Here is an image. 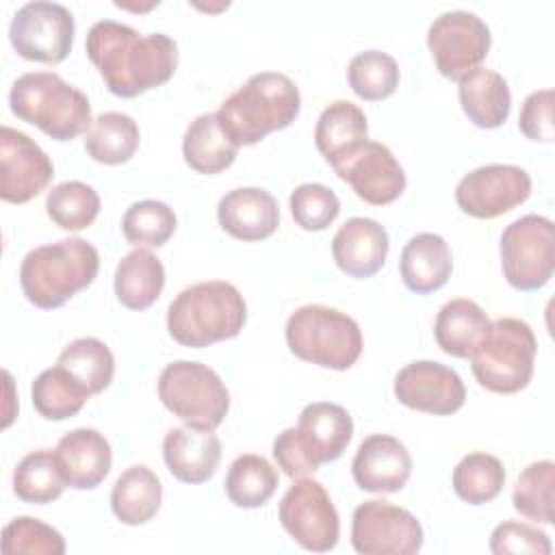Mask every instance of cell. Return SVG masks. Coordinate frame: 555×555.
<instances>
[{"label":"cell","instance_id":"6da1fadb","mask_svg":"<svg viewBox=\"0 0 555 555\" xmlns=\"http://www.w3.org/2000/svg\"><path fill=\"white\" fill-rule=\"evenodd\" d=\"M85 50L117 98H137L165 85L178 65V46L169 35H141L115 20L95 22L87 33Z\"/></svg>","mask_w":555,"mask_h":555},{"label":"cell","instance_id":"7a4b0ae2","mask_svg":"<svg viewBox=\"0 0 555 555\" xmlns=\"http://www.w3.org/2000/svg\"><path fill=\"white\" fill-rule=\"evenodd\" d=\"M299 108V89L286 74L260 72L221 102L217 119L234 145L243 147L288 128Z\"/></svg>","mask_w":555,"mask_h":555},{"label":"cell","instance_id":"3957f363","mask_svg":"<svg viewBox=\"0 0 555 555\" xmlns=\"http://www.w3.org/2000/svg\"><path fill=\"white\" fill-rule=\"evenodd\" d=\"M98 271V249L85 238L69 236L30 249L20 267V286L33 306L54 310L87 288Z\"/></svg>","mask_w":555,"mask_h":555},{"label":"cell","instance_id":"277c9868","mask_svg":"<svg viewBox=\"0 0 555 555\" xmlns=\"http://www.w3.org/2000/svg\"><path fill=\"white\" fill-rule=\"evenodd\" d=\"M245 319L247 304L241 291L223 280L186 286L167 308L169 336L195 349L238 336Z\"/></svg>","mask_w":555,"mask_h":555},{"label":"cell","instance_id":"5b68a950","mask_svg":"<svg viewBox=\"0 0 555 555\" xmlns=\"http://www.w3.org/2000/svg\"><path fill=\"white\" fill-rule=\"evenodd\" d=\"M351 436L353 421L343 405L314 401L301 410L297 427L278 434L273 457L286 477L299 479L314 473L321 464L338 460Z\"/></svg>","mask_w":555,"mask_h":555},{"label":"cell","instance_id":"8992f818","mask_svg":"<svg viewBox=\"0 0 555 555\" xmlns=\"http://www.w3.org/2000/svg\"><path fill=\"white\" fill-rule=\"evenodd\" d=\"M9 104L15 117L54 141H72L93 124L87 95L54 72L22 74L9 91Z\"/></svg>","mask_w":555,"mask_h":555},{"label":"cell","instance_id":"52a82bcc","mask_svg":"<svg viewBox=\"0 0 555 555\" xmlns=\"http://www.w3.org/2000/svg\"><path fill=\"white\" fill-rule=\"evenodd\" d=\"M288 349L317 366L332 371H347L362 353V330L349 314L308 304L297 308L286 321Z\"/></svg>","mask_w":555,"mask_h":555},{"label":"cell","instance_id":"ba28073f","mask_svg":"<svg viewBox=\"0 0 555 555\" xmlns=\"http://www.w3.org/2000/svg\"><path fill=\"white\" fill-rule=\"evenodd\" d=\"M535 351L538 343L529 323L516 317H501L470 358V369L486 390L514 395L531 382Z\"/></svg>","mask_w":555,"mask_h":555},{"label":"cell","instance_id":"9c48e42d","mask_svg":"<svg viewBox=\"0 0 555 555\" xmlns=\"http://www.w3.org/2000/svg\"><path fill=\"white\" fill-rule=\"evenodd\" d=\"M158 399L180 421L204 429H217L230 410V392L219 373L191 360H176L160 371Z\"/></svg>","mask_w":555,"mask_h":555},{"label":"cell","instance_id":"30bf717a","mask_svg":"<svg viewBox=\"0 0 555 555\" xmlns=\"http://www.w3.org/2000/svg\"><path fill=\"white\" fill-rule=\"evenodd\" d=\"M501 267L507 284L531 293L548 284L555 269V225L548 217L525 215L501 234Z\"/></svg>","mask_w":555,"mask_h":555},{"label":"cell","instance_id":"8fae6325","mask_svg":"<svg viewBox=\"0 0 555 555\" xmlns=\"http://www.w3.org/2000/svg\"><path fill=\"white\" fill-rule=\"evenodd\" d=\"M74 30V15L67 7L35 0L15 11L9 26V41L26 61L61 63L72 52Z\"/></svg>","mask_w":555,"mask_h":555},{"label":"cell","instance_id":"7c38bea8","mask_svg":"<svg viewBox=\"0 0 555 555\" xmlns=\"http://www.w3.org/2000/svg\"><path fill=\"white\" fill-rule=\"evenodd\" d=\"M490 43L488 24L479 15L462 9L440 13L427 30V48L436 69L449 80H460L477 69L488 56Z\"/></svg>","mask_w":555,"mask_h":555},{"label":"cell","instance_id":"4fadbf2b","mask_svg":"<svg viewBox=\"0 0 555 555\" xmlns=\"http://www.w3.org/2000/svg\"><path fill=\"white\" fill-rule=\"evenodd\" d=\"M284 531L306 551H332L340 535V518L327 490L314 481L299 477L282 496L278 507Z\"/></svg>","mask_w":555,"mask_h":555},{"label":"cell","instance_id":"5bb4252c","mask_svg":"<svg viewBox=\"0 0 555 555\" xmlns=\"http://www.w3.org/2000/svg\"><path fill=\"white\" fill-rule=\"evenodd\" d=\"M423 538L416 516L390 501L371 499L353 512L351 546L362 555H414Z\"/></svg>","mask_w":555,"mask_h":555},{"label":"cell","instance_id":"9a60e30c","mask_svg":"<svg viewBox=\"0 0 555 555\" xmlns=\"http://www.w3.org/2000/svg\"><path fill=\"white\" fill-rule=\"evenodd\" d=\"M531 195V176L516 165H483L468 171L455 189L457 206L475 219H496Z\"/></svg>","mask_w":555,"mask_h":555},{"label":"cell","instance_id":"2e32d148","mask_svg":"<svg viewBox=\"0 0 555 555\" xmlns=\"http://www.w3.org/2000/svg\"><path fill=\"white\" fill-rule=\"evenodd\" d=\"M336 176L351 184L353 193L373 206L395 202L405 189V173L390 147L366 139L332 165Z\"/></svg>","mask_w":555,"mask_h":555},{"label":"cell","instance_id":"e0dca14e","mask_svg":"<svg viewBox=\"0 0 555 555\" xmlns=\"http://www.w3.org/2000/svg\"><path fill=\"white\" fill-rule=\"evenodd\" d=\"M54 176L50 156L24 132L0 128V197L26 204L37 197Z\"/></svg>","mask_w":555,"mask_h":555},{"label":"cell","instance_id":"ac0fdd59","mask_svg":"<svg viewBox=\"0 0 555 555\" xmlns=\"http://www.w3.org/2000/svg\"><path fill=\"white\" fill-rule=\"evenodd\" d=\"M395 397L410 410L447 416L464 405L466 388L453 369L436 360H416L397 373Z\"/></svg>","mask_w":555,"mask_h":555},{"label":"cell","instance_id":"d6986e66","mask_svg":"<svg viewBox=\"0 0 555 555\" xmlns=\"http://www.w3.org/2000/svg\"><path fill=\"white\" fill-rule=\"evenodd\" d=\"M358 488L377 494L403 490L412 473V457L405 444L388 434H371L364 438L351 462Z\"/></svg>","mask_w":555,"mask_h":555},{"label":"cell","instance_id":"ffe728a7","mask_svg":"<svg viewBox=\"0 0 555 555\" xmlns=\"http://www.w3.org/2000/svg\"><path fill=\"white\" fill-rule=\"evenodd\" d=\"M163 457L169 473L182 483L208 481L221 462V440L215 429L182 425L163 438Z\"/></svg>","mask_w":555,"mask_h":555},{"label":"cell","instance_id":"44dd1931","mask_svg":"<svg viewBox=\"0 0 555 555\" xmlns=\"http://www.w3.org/2000/svg\"><path fill=\"white\" fill-rule=\"evenodd\" d=\"M388 234L384 225L369 217L347 219L332 238V256L336 267L349 278H373L386 262Z\"/></svg>","mask_w":555,"mask_h":555},{"label":"cell","instance_id":"7402d4cb","mask_svg":"<svg viewBox=\"0 0 555 555\" xmlns=\"http://www.w3.org/2000/svg\"><path fill=\"white\" fill-rule=\"evenodd\" d=\"M56 464L65 483L74 490H91L111 473L113 451L108 440L89 427H78L65 434L56 449Z\"/></svg>","mask_w":555,"mask_h":555},{"label":"cell","instance_id":"603a6c76","mask_svg":"<svg viewBox=\"0 0 555 555\" xmlns=\"http://www.w3.org/2000/svg\"><path fill=\"white\" fill-rule=\"evenodd\" d=\"M217 219L219 225L238 241H262L278 230L280 208L269 191L243 186L219 199Z\"/></svg>","mask_w":555,"mask_h":555},{"label":"cell","instance_id":"cb8c5ba5","mask_svg":"<svg viewBox=\"0 0 555 555\" xmlns=\"http://www.w3.org/2000/svg\"><path fill=\"white\" fill-rule=\"evenodd\" d=\"M399 271L405 288L416 295L442 288L453 271V258L447 241L434 232L414 234L401 249Z\"/></svg>","mask_w":555,"mask_h":555},{"label":"cell","instance_id":"d4e9b609","mask_svg":"<svg viewBox=\"0 0 555 555\" xmlns=\"http://www.w3.org/2000/svg\"><path fill=\"white\" fill-rule=\"evenodd\" d=\"M492 321L473 299L447 301L434 323V338L438 347L453 358H473L475 351L490 336Z\"/></svg>","mask_w":555,"mask_h":555},{"label":"cell","instance_id":"484cf974","mask_svg":"<svg viewBox=\"0 0 555 555\" xmlns=\"http://www.w3.org/2000/svg\"><path fill=\"white\" fill-rule=\"evenodd\" d=\"M457 85L462 111L475 126L490 130L505 124L512 106V93L501 74L477 67L462 76Z\"/></svg>","mask_w":555,"mask_h":555},{"label":"cell","instance_id":"4316f807","mask_svg":"<svg viewBox=\"0 0 555 555\" xmlns=\"http://www.w3.org/2000/svg\"><path fill=\"white\" fill-rule=\"evenodd\" d=\"M182 154L184 163L193 171L215 176L234 163L238 145H234V141L225 134L217 113H202L189 124L184 132Z\"/></svg>","mask_w":555,"mask_h":555},{"label":"cell","instance_id":"83f0119b","mask_svg":"<svg viewBox=\"0 0 555 555\" xmlns=\"http://www.w3.org/2000/svg\"><path fill=\"white\" fill-rule=\"evenodd\" d=\"M165 267L145 247L126 254L115 269V295L130 310L150 308L163 293Z\"/></svg>","mask_w":555,"mask_h":555},{"label":"cell","instance_id":"f1b7e54d","mask_svg":"<svg viewBox=\"0 0 555 555\" xmlns=\"http://www.w3.org/2000/svg\"><path fill=\"white\" fill-rule=\"evenodd\" d=\"M366 139L369 124L364 111L349 100L332 102L317 119L314 143L330 165L340 160L351 147L364 143Z\"/></svg>","mask_w":555,"mask_h":555},{"label":"cell","instance_id":"f546056e","mask_svg":"<svg viewBox=\"0 0 555 555\" xmlns=\"http://www.w3.org/2000/svg\"><path fill=\"white\" fill-rule=\"evenodd\" d=\"M160 479L143 464L126 468L111 490L113 514L124 525H145L160 509Z\"/></svg>","mask_w":555,"mask_h":555},{"label":"cell","instance_id":"4dcf8cb0","mask_svg":"<svg viewBox=\"0 0 555 555\" xmlns=\"http://www.w3.org/2000/svg\"><path fill=\"white\" fill-rule=\"evenodd\" d=\"M139 147L137 121L117 111L100 113L85 134L87 154L102 165L128 163Z\"/></svg>","mask_w":555,"mask_h":555},{"label":"cell","instance_id":"1f68e13d","mask_svg":"<svg viewBox=\"0 0 555 555\" xmlns=\"http://www.w3.org/2000/svg\"><path fill=\"white\" fill-rule=\"evenodd\" d=\"M56 364L65 369L89 397L100 395L108 388L115 373V358L106 343L93 336L76 338L59 353Z\"/></svg>","mask_w":555,"mask_h":555},{"label":"cell","instance_id":"d6a6232c","mask_svg":"<svg viewBox=\"0 0 555 555\" xmlns=\"http://www.w3.org/2000/svg\"><path fill=\"white\" fill-rule=\"evenodd\" d=\"M225 494L236 507L256 509L264 505L278 488V470L256 453L238 455L225 475Z\"/></svg>","mask_w":555,"mask_h":555},{"label":"cell","instance_id":"836d02e7","mask_svg":"<svg viewBox=\"0 0 555 555\" xmlns=\"http://www.w3.org/2000/svg\"><path fill=\"white\" fill-rule=\"evenodd\" d=\"M65 486L56 455L50 449L30 451L13 470V492L24 503L48 505L63 494Z\"/></svg>","mask_w":555,"mask_h":555},{"label":"cell","instance_id":"e575fe53","mask_svg":"<svg viewBox=\"0 0 555 555\" xmlns=\"http://www.w3.org/2000/svg\"><path fill=\"white\" fill-rule=\"evenodd\" d=\"M30 395L35 410L48 421L72 418L89 401V392L59 364L35 377Z\"/></svg>","mask_w":555,"mask_h":555},{"label":"cell","instance_id":"d590c367","mask_svg":"<svg viewBox=\"0 0 555 555\" xmlns=\"http://www.w3.org/2000/svg\"><path fill=\"white\" fill-rule=\"evenodd\" d=\"M505 486V466L490 453H468L453 468V490L468 505L494 501Z\"/></svg>","mask_w":555,"mask_h":555},{"label":"cell","instance_id":"8d00e7d4","mask_svg":"<svg viewBox=\"0 0 555 555\" xmlns=\"http://www.w3.org/2000/svg\"><path fill=\"white\" fill-rule=\"evenodd\" d=\"M347 82L358 98L366 102H379L397 91L399 65L388 52L364 50L349 61Z\"/></svg>","mask_w":555,"mask_h":555},{"label":"cell","instance_id":"74e56055","mask_svg":"<svg viewBox=\"0 0 555 555\" xmlns=\"http://www.w3.org/2000/svg\"><path fill=\"white\" fill-rule=\"evenodd\" d=\"M46 212L61 230L78 232L89 228L100 212V195L80 180L56 184L46 197Z\"/></svg>","mask_w":555,"mask_h":555},{"label":"cell","instance_id":"f35d334b","mask_svg":"<svg viewBox=\"0 0 555 555\" xmlns=\"http://www.w3.org/2000/svg\"><path fill=\"white\" fill-rule=\"evenodd\" d=\"M553 488H555V464L551 460L531 462L516 479L512 503L514 509L535 522L551 525L553 512Z\"/></svg>","mask_w":555,"mask_h":555},{"label":"cell","instance_id":"ab89813d","mask_svg":"<svg viewBox=\"0 0 555 555\" xmlns=\"http://www.w3.org/2000/svg\"><path fill=\"white\" fill-rule=\"evenodd\" d=\"M176 212L158 199H141L128 206L121 219V232L132 245L163 247L176 232Z\"/></svg>","mask_w":555,"mask_h":555},{"label":"cell","instance_id":"60d3db41","mask_svg":"<svg viewBox=\"0 0 555 555\" xmlns=\"http://www.w3.org/2000/svg\"><path fill=\"white\" fill-rule=\"evenodd\" d=\"M2 551L7 555H63V535L33 516L13 518L2 531Z\"/></svg>","mask_w":555,"mask_h":555},{"label":"cell","instance_id":"b9f144b4","mask_svg":"<svg viewBox=\"0 0 555 555\" xmlns=\"http://www.w3.org/2000/svg\"><path fill=\"white\" fill-rule=\"evenodd\" d=\"M338 212L340 199L325 184L306 182L291 193V215L301 230L321 232L338 217Z\"/></svg>","mask_w":555,"mask_h":555},{"label":"cell","instance_id":"7bdbcfd3","mask_svg":"<svg viewBox=\"0 0 555 555\" xmlns=\"http://www.w3.org/2000/svg\"><path fill=\"white\" fill-rule=\"evenodd\" d=\"M490 551L496 555L503 553H538L548 555L553 551L548 535L527 522L505 520L494 527L490 535Z\"/></svg>","mask_w":555,"mask_h":555},{"label":"cell","instance_id":"ee69618b","mask_svg":"<svg viewBox=\"0 0 555 555\" xmlns=\"http://www.w3.org/2000/svg\"><path fill=\"white\" fill-rule=\"evenodd\" d=\"M518 128L531 141H553V89H540L525 98L518 115Z\"/></svg>","mask_w":555,"mask_h":555}]
</instances>
